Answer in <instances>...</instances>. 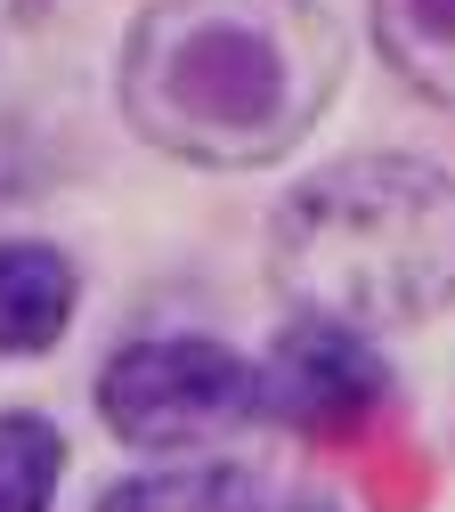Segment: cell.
Returning <instances> with one entry per match:
<instances>
[{
  "instance_id": "1",
  "label": "cell",
  "mask_w": 455,
  "mask_h": 512,
  "mask_svg": "<svg viewBox=\"0 0 455 512\" xmlns=\"http://www.w3.org/2000/svg\"><path fill=\"white\" fill-rule=\"evenodd\" d=\"M350 82L325 0H147L122 25L114 106L163 163L244 179L309 147Z\"/></svg>"
},
{
  "instance_id": "9",
  "label": "cell",
  "mask_w": 455,
  "mask_h": 512,
  "mask_svg": "<svg viewBox=\"0 0 455 512\" xmlns=\"http://www.w3.org/2000/svg\"><path fill=\"white\" fill-rule=\"evenodd\" d=\"M260 512H350L342 496H325V488H293V496H269Z\"/></svg>"
},
{
  "instance_id": "2",
  "label": "cell",
  "mask_w": 455,
  "mask_h": 512,
  "mask_svg": "<svg viewBox=\"0 0 455 512\" xmlns=\"http://www.w3.org/2000/svg\"><path fill=\"white\" fill-rule=\"evenodd\" d=\"M260 269L285 309L407 334L455 309V171L407 147H366L301 171L269 228Z\"/></svg>"
},
{
  "instance_id": "4",
  "label": "cell",
  "mask_w": 455,
  "mask_h": 512,
  "mask_svg": "<svg viewBox=\"0 0 455 512\" xmlns=\"http://www.w3.org/2000/svg\"><path fill=\"white\" fill-rule=\"evenodd\" d=\"M260 399H269V423L293 439H358L399 399V366H390L382 334L285 309V326L260 350Z\"/></svg>"
},
{
  "instance_id": "5",
  "label": "cell",
  "mask_w": 455,
  "mask_h": 512,
  "mask_svg": "<svg viewBox=\"0 0 455 512\" xmlns=\"http://www.w3.org/2000/svg\"><path fill=\"white\" fill-rule=\"evenodd\" d=\"M82 326V261L57 236H0V366L57 358Z\"/></svg>"
},
{
  "instance_id": "8",
  "label": "cell",
  "mask_w": 455,
  "mask_h": 512,
  "mask_svg": "<svg viewBox=\"0 0 455 512\" xmlns=\"http://www.w3.org/2000/svg\"><path fill=\"white\" fill-rule=\"evenodd\" d=\"M74 439L49 407H0V512H57Z\"/></svg>"
},
{
  "instance_id": "6",
  "label": "cell",
  "mask_w": 455,
  "mask_h": 512,
  "mask_svg": "<svg viewBox=\"0 0 455 512\" xmlns=\"http://www.w3.org/2000/svg\"><path fill=\"white\" fill-rule=\"evenodd\" d=\"M260 504L269 488L236 456H147L139 472L90 496V512H260Z\"/></svg>"
},
{
  "instance_id": "7",
  "label": "cell",
  "mask_w": 455,
  "mask_h": 512,
  "mask_svg": "<svg viewBox=\"0 0 455 512\" xmlns=\"http://www.w3.org/2000/svg\"><path fill=\"white\" fill-rule=\"evenodd\" d=\"M366 49L407 98L455 114V0H366Z\"/></svg>"
},
{
  "instance_id": "3",
  "label": "cell",
  "mask_w": 455,
  "mask_h": 512,
  "mask_svg": "<svg viewBox=\"0 0 455 512\" xmlns=\"http://www.w3.org/2000/svg\"><path fill=\"white\" fill-rule=\"evenodd\" d=\"M90 407L114 447L130 456H220L236 431L269 423L260 399V350H236L228 334L204 326H155L130 334L98 358Z\"/></svg>"
}]
</instances>
